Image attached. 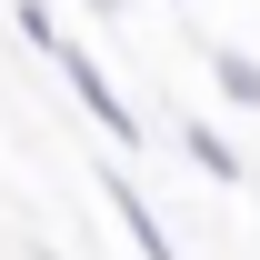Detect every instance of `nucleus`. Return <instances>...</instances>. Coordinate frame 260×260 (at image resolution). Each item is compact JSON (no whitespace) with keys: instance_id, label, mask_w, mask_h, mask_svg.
Returning <instances> with one entry per match:
<instances>
[{"instance_id":"nucleus-1","label":"nucleus","mask_w":260,"mask_h":260,"mask_svg":"<svg viewBox=\"0 0 260 260\" xmlns=\"http://www.w3.org/2000/svg\"><path fill=\"white\" fill-rule=\"evenodd\" d=\"M10 20H20V40H30L40 60H50V70L70 80V100H80V110H90V120L110 130V140H130V150H140V120H130V100L110 90V70H100L90 50H80V40H60V20H50V0H10Z\"/></svg>"},{"instance_id":"nucleus-2","label":"nucleus","mask_w":260,"mask_h":260,"mask_svg":"<svg viewBox=\"0 0 260 260\" xmlns=\"http://www.w3.org/2000/svg\"><path fill=\"white\" fill-rule=\"evenodd\" d=\"M100 200L120 210V230H130V250H140V260H180V250H170V230H160V210H150V200L130 190L120 170H100Z\"/></svg>"},{"instance_id":"nucleus-3","label":"nucleus","mask_w":260,"mask_h":260,"mask_svg":"<svg viewBox=\"0 0 260 260\" xmlns=\"http://www.w3.org/2000/svg\"><path fill=\"white\" fill-rule=\"evenodd\" d=\"M180 150H190V170H200V180H220V190L240 180V150H230V140H220L210 120H200V130H180Z\"/></svg>"},{"instance_id":"nucleus-4","label":"nucleus","mask_w":260,"mask_h":260,"mask_svg":"<svg viewBox=\"0 0 260 260\" xmlns=\"http://www.w3.org/2000/svg\"><path fill=\"white\" fill-rule=\"evenodd\" d=\"M210 80H220L230 110H260V60H250V50H210Z\"/></svg>"}]
</instances>
